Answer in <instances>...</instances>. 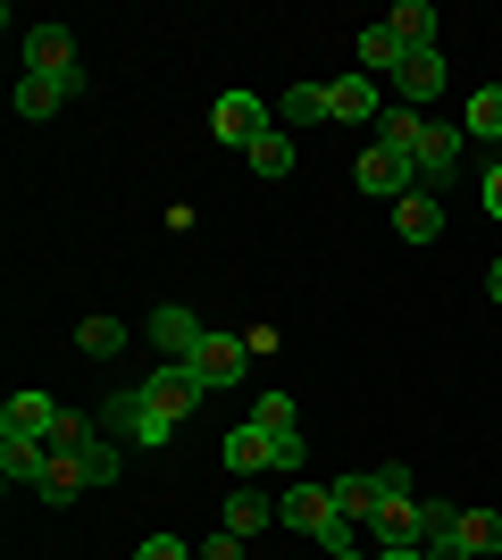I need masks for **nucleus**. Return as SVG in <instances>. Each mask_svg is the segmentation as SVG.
I'll return each mask as SVG.
<instances>
[{"instance_id": "obj_20", "label": "nucleus", "mask_w": 502, "mask_h": 560, "mask_svg": "<svg viewBox=\"0 0 502 560\" xmlns=\"http://www.w3.org/2000/svg\"><path fill=\"white\" fill-rule=\"evenodd\" d=\"M453 544H460L469 560H494V552H502V511H460Z\"/></svg>"}, {"instance_id": "obj_2", "label": "nucleus", "mask_w": 502, "mask_h": 560, "mask_svg": "<svg viewBox=\"0 0 502 560\" xmlns=\"http://www.w3.org/2000/svg\"><path fill=\"white\" fill-rule=\"evenodd\" d=\"M385 477V493H377V518H369V527H377V552H410V544H419V502H428V493L410 486V468H377Z\"/></svg>"}, {"instance_id": "obj_26", "label": "nucleus", "mask_w": 502, "mask_h": 560, "mask_svg": "<svg viewBox=\"0 0 502 560\" xmlns=\"http://www.w3.org/2000/svg\"><path fill=\"white\" fill-rule=\"evenodd\" d=\"M419 126H428V109H402V101H394V109L377 117V142H385V151H402V160H410V142H419Z\"/></svg>"}, {"instance_id": "obj_33", "label": "nucleus", "mask_w": 502, "mask_h": 560, "mask_svg": "<svg viewBox=\"0 0 502 560\" xmlns=\"http://www.w3.org/2000/svg\"><path fill=\"white\" fill-rule=\"evenodd\" d=\"M486 218H502V167H486Z\"/></svg>"}, {"instance_id": "obj_19", "label": "nucleus", "mask_w": 502, "mask_h": 560, "mask_svg": "<svg viewBox=\"0 0 502 560\" xmlns=\"http://www.w3.org/2000/svg\"><path fill=\"white\" fill-rule=\"evenodd\" d=\"M218 527L252 544L260 527H277V502H268V493H226V518H218Z\"/></svg>"}, {"instance_id": "obj_21", "label": "nucleus", "mask_w": 502, "mask_h": 560, "mask_svg": "<svg viewBox=\"0 0 502 560\" xmlns=\"http://www.w3.org/2000/svg\"><path fill=\"white\" fill-rule=\"evenodd\" d=\"M460 135H469V142H502V84H478V93H469Z\"/></svg>"}, {"instance_id": "obj_7", "label": "nucleus", "mask_w": 502, "mask_h": 560, "mask_svg": "<svg viewBox=\"0 0 502 560\" xmlns=\"http://www.w3.org/2000/svg\"><path fill=\"white\" fill-rule=\"evenodd\" d=\"M135 394H143L151 410H167V419H192V410L210 401V385H201V376H192L185 360H160V369H151L143 385H135Z\"/></svg>"}, {"instance_id": "obj_23", "label": "nucleus", "mask_w": 502, "mask_h": 560, "mask_svg": "<svg viewBox=\"0 0 502 560\" xmlns=\"http://www.w3.org/2000/svg\"><path fill=\"white\" fill-rule=\"evenodd\" d=\"M402 68V34L394 25H360V75H394Z\"/></svg>"}, {"instance_id": "obj_14", "label": "nucleus", "mask_w": 502, "mask_h": 560, "mask_svg": "<svg viewBox=\"0 0 502 560\" xmlns=\"http://www.w3.org/2000/svg\"><path fill=\"white\" fill-rule=\"evenodd\" d=\"M50 427H59V401H50V394H9V401H0V435H25V444H43Z\"/></svg>"}, {"instance_id": "obj_9", "label": "nucleus", "mask_w": 502, "mask_h": 560, "mask_svg": "<svg viewBox=\"0 0 502 560\" xmlns=\"http://www.w3.org/2000/svg\"><path fill=\"white\" fill-rule=\"evenodd\" d=\"M410 185H419L410 160H402V151H385V142H369V151L352 160V192H369V201H402Z\"/></svg>"}, {"instance_id": "obj_12", "label": "nucleus", "mask_w": 502, "mask_h": 560, "mask_svg": "<svg viewBox=\"0 0 502 560\" xmlns=\"http://www.w3.org/2000/svg\"><path fill=\"white\" fill-rule=\"evenodd\" d=\"M360 117H385V101H377V75H335L327 84V126H360Z\"/></svg>"}, {"instance_id": "obj_4", "label": "nucleus", "mask_w": 502, "mask_h": 560, "mask_svg": "<svg viewBox=\"0 0 502 560\" xmlns=\"http://www.w3.org/2000/svg\"><path fill=\"white\" fill-rule=\"evenodd\" d=\"M25 75H50V84H75V93H84V59H75L68 25H25Z\"/></svg>"}, {"instance_id": "obj_6", "label": "nucleus", "mask_w": 502, "mask_h": 560, "mask_svg": "<svg viewBox=\"0 0 502 560\" xmlns=\"http://www.w3.org/2000/svg\"><path fill=\"white\" fill-rule=\"evenodd\" d=\"M252 427H260L268 444H277V477H302V419H293V394H260L252 401Z\"/></svg>"}, {"instance_id": "obj_32", "label": "nucleus", "mask_w": 502, "mask_h": 560, "mask_svg": "<svg viewBox=\"0 0 502 560\" xmlns=\"http://www.w3.org/2000/svg\"><path fill=\"white\" fill-rule=\"evenodd\" d=\"M201 560H243V536H226V527H218V536L201 544Z\"/></svg>"}, {"instance_id": "obj_28", "label": "nucleus", "mask_w": 502, "mask_h": 560, "mask_svg": "<svg viewBox=\"0 0 502 560\" xmlns=\"http://www.w3.org/2000/svg\"><path fill=\"white\" fill-rule=\"evenodd\" d=\"M453 527H460V511L428 493V502H419V544H428V552H444V544H453Z\"/></svg>"}, {"instance_id": "obj_17", "label": "nucleus", "mask_w": 502, "mask_h": 560, "mask_svg": "<svg viewBox=\"0 0 502 560\" xmlns=\"http://www.w3.org/2000/svg\"><path fill=\"white\" fill-rule=\"evenodd\" d=\"M43 468H50V452L43 444H25V435H0V477H9V486H43Z\"/></svg>"}, {"instance_id": "obj_27", "label": "nucleus", "mask_w": 502, "mask_h": 560, "mask_svg": "<svg viewBox=\"0 0 502 560\" xmlns=\"http://www.w3.org/2000/svg\"><path fill=\"white\" fill-rule=\"evenodd\" d=\"M293 126H327V84H285V135Z\"/></svg>"}, {"instance_id": "obj_35", "label": "nucleus", "mask_w": 502, "mask_h": 560, "mask_svg": "<svg viewBox=\"0 0 502 560\" xmlns=\"http://www.w3.org/2000/svg\"><path fill=\"white\" fill-rule=\"evenodd\" d=\"M377 560H428V544H410V552H377Z\"/></svg>"}, {"instance_id": "obj_8", "label": "nucleus", "mask_w": 502, "mask_h": 560, "mask_svg": "<svg viewBox=\"0 0 502 560\" xmlns=\"http://www.w3.org/2000/svg\"><path fill=\"white\" fill-rule=\"evenodd\" d=\"M460 151H469V135H460V126H435V117H428V126H419V142H410V176L435 192V185L460 167Z\"/></svg>"}, {"instance_id": "obj_36", "label": "nucleus", "mask_w": 502, "mask_h": 560, "mask_svg": "<svg viewBox=\"0 0 502 560\" xmlns=\"http://www.w3.org/2000/svg\"><path fill=\"white\" fill-rule=\"evenodd\" d=\"M327 560H360V552H327Z\"/></svg>"}, {"instance_id": "obj_22", "label": "nucleus", "mask_w": 502, "mask_h": 560, "mask_svg": "<svg viewBox=\"0 0 502 560\" xmlns=\"http://www.w3.org/2000/svg\"><path fill=\"white\" fill-rule=\"evenodd\" d=\"M75 84H50V75H17V117L25 126H43V117H59V101H68Z\"/></svg>"}, {"instance_id": "obj_3", "label": "nucleus", "mask_w": 502, "mask_h": 560, "mask_svg": "<svg viewBox=\"0 0 502 560\" xmlns=\"http://www.w3.org/2000/svg\"><path fill=\"white\" fill-rule=\"evenodd\" d=\"M101 419L118 427V435H126V444H135V452H167V444H176V427H185V419H167V410H151V401L135 394V385H126V394L109 401Z\"/></svg>"}, {"instance_id": "obj_16", "label": "nucleus", "mask_w": 502, "mask_h": 560, "mask_svg": "<svg viewBox=\"0 0 502 560\" xmlns=\"http://www.w3.org/2000/svg\"><path fill=\"white\" fill-rule=\"evenodd\" d=\"M218 460L235 468V477H260V468H277V444H268L260 427L243 419V427H226V444H218Z\"/></svg>"}, {"instance_id": "obj_24", "label": "nucleus", "mask_w": 502, "mask_h": 560, "mask_svg": "<svg viewBox=\"0 0 502 560\" xmlns=\"http://www.w3.org/2000/svg\"><path fill=\"white\" fill-rule=\"evenodd\" d=\"M243 160H252V176H268V185H277V176H285V167H293V135H285V126H268V135L252 142Z\"/></svg>"}, {"instance_id": "obj_15", "label": "nucleus", "mask_w": 502, "mask_h": 560, "mask_svg": "<svg viewBox=\"0 0 502 560\" xmlns=\"http://www.w3.org/2000/svg\"><path fill=\"white\" fill-rule=\"evenodd\" d=\"M201 335H210V327H201V318H192L185 302H167V310H151V343H160L167 360H192V351H201Z\"/></svg>"}, {"instance_id": "obj_10", "label": "nucleus", "mask_w": 502, "mask_h": 560, "mask_svg": "<svg viewBox=\"0 0 502 560\" xmlns=\"http://www.w3.org/2000/svg\"><path fill=\"white\" fill-rule=\"evenodd\" d=\"M268 126H277V117H268L260 93H218V109H210V135H218V142H235V151H252Z\"/></svg>"}, {"instance_id": "obj_30", "label": "nucleus", "mask_w": 502, "mask_h": 560, "mask_svg": "<svg viewBox=\"0 0 502 560\" xmlns=\"http://www.w3.org/2000/svg\"><path fill=\"white\" fill-rule=\"evenodd\" d=\"M93 444V427H84V410H59V427L43 435V452H84Z\"/></svg>"}, {"instance_id": "obj_29", "label": "nucleus", "mask_w": 502, "mask_h": 560, "mask_svg": "<svg viewBox=\"0 0 502 560\" xmlns=\"http://www.w3.org/2000/svg\"><path fill=\"white\" fill-rule=\"evenodd\" d=\"M75 351L109 360V351H126V327H118V318H84V327H75Z\"/></svg>"}, {"instance_id": "obj_34", "label": "nucleus", "mask_w": 502, "mask_h": 560, "mask_svg": "<svg viewBox=\"0 0 502 560\" xmlns=\"http://www.w3.org/2000/svg\"><path fill=\"white\" fill-rule=\"evenodd\" d=\"M486 293H494V310H502V259H494V268H486Z\"/></svg>"}, {"instance_id": "obj_13", "label": "nucleus", "mask_w": 502, "mask_h": 560, "mask_svg": "<svg viewBox=\"0 0 502 560\" xmlns=\"http://www.w3.org/2000/svg\"><path fill=\"white\" fill-rule=\"evenodd\" d=\"M394 234H402V243H419V252H428L435 234H444V201H435L428 185H410L402 201H394Z\"/></svg>"}, {"instance_id": "obj_31", "label": "nucleus", "mask_w": 502, "mask_h": 560, "mask_svg": "<svg viewBox=\"0 0 502 560\" xmlns=\"http://www.w3.org/2000/svg\"><path fill=\"white\" fill-rule=\"evenodd\" d=\"M135 560H201V552H192L185 536H143V544H135Z\"/></svg>"}, {"instance_id": "obj_18", "label": "nucleus", "mask_w": 502, "mask_h": 560, "mask_svg": "<svg viewBox=\"0 0 502 560\" xmlns=\"http://www.w3.org/2000/svg\"><path fill=\"white\" fill-rule=\"evenodd\" d=\"M385 25H394V34H402V50H435V9L428 0H394V9H385Z\"/></svg>"}, {"instance_id": "obj_25", "label": "nucleus", "mask_w": 502, "mask_h": 560, "mask_svg": "<svg viewBox=\"0 0 502 560\" xmlns=\"http://www.w3.org/2000/svg\"><path fill=\"white\" fill-rule=\"evenodd\" d=\"M377 493H385V477H343V486H335V511H343V527L377 518Z\"/></svg>"}, {"instance_id": "obj_11", "label": "nucleus", "mask_w": 502, "mask_h": 560, "mask_svg": "<svg viewBox=\"0 0 502 560\" xmlns=\"http://www.w3.org/2000/svg\"><path fill=\"white\" fill-rule=\"evenodd\" d=\"M444 93V50H402V68H394V101L402 109H428Z\"/></svg>"}, {"instance_id": "obj_1", "label": "nucleus", "mask_w": 502, "mask_h": 560, "mask_svg": "<svg viewBox=\"0 0 502 560\" xmlns=\"http://www.w3.org/2000/svg\"><path fill=\"white\" fill-rule=\"evenodd\" d=\"M277 518H285L293 536H318L327 552H352V527H343V511H335V486H318V477H293L285 502H277Z\"/></svg>"}, {"instance_id": "obj_5", "label": "nucleus", "mask_w": 502, "mask_h": 560, "mask_svg": "<svg viewBox=\"0 0 502 560\" xmlns=\"http://www.w3.org/2000/svg\"><path fill=\"white\" fill-rule=\"evenodd\" d=\"M185 369L201 376L210 394H226V385H243V376H252V343H243V335H226V327H210V335H201V351H192Z\"/></svg>"}]
</instances>
